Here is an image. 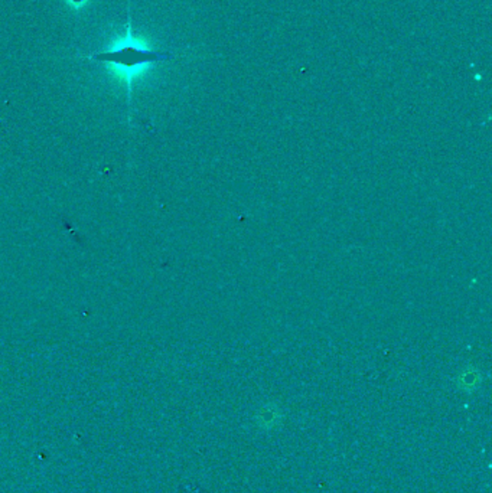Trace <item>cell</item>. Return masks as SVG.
<instances>
[{"label": "cell", "instance_id": "6da1fadb", "mask_svg": "<svg viewBox=\"0 0 492 493\" xmlns=\"http://www.w3.org/2000/svg\"><path fill=\"white\" fill-rule=\"evenodd\" d=\"M91 58L112 65V68L116 69L117 75L123 78V81L127 87V93L131 94L132 81L140 68L153 62L171 60L172 55L168 54V52L147 49L138 41L128 36L114 48L100 52V54H94L91 55Z\"/></svg>", "mask_w": 492, "mask_h": 493}]
</instances>
